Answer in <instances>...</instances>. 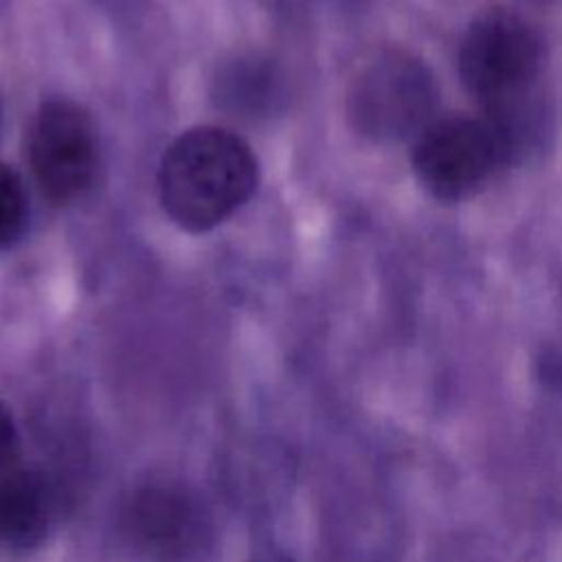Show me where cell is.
Here are the masks:
<instances>
[{"label":"cell","mask_w":562,"mask_h":562,"mask_svg":"<svg viewBox=\"0 0 562 562\" xmlns=\"http://www.w3.org/2000/svg\"><path fill=\"white\" fill-rule=\"evenodd\" d=\"M257 182L259 165L250 145L217 125L182 132L158 167L160 204L189 233L222 224L250 200Z\"/></svg>","instance_id":"obj_1"},{"label":"cell","mask_w":562,"mask_h":562,"mask_svg":"<svg viewBox=\"0 0 562 562\" xmlns=\"http://www.w3.org/2000/svg\"><path fill=\"white\" fill-rule=\"evenodd\" d=\"M544 61L540 33L520 13L509 9H487L465 29L457 68L463 88L485 108L509 138L518 140V108L531 90Z\"/></svg>","instance_id":"obj_2"},{"label":"cell","mask_w":562,"mask_h":562,"mask_svg":"<svg viewBox=\"0 0 562 562\" xmlns=\"http://www.w3.org/2000/svg\"><path fill=\"white\" fill-rule=\"evenodd\" d=\"M437 88L426 64L402 50L382 48L362 61L349 81L351 127L375 143L417 138L432 121Z\"/></svg>","instance_id":"obj_3"},{"label":"cell","mask_w":562,"mask_h":562,"mask_svg":"<svg viewBox=\"0 0 562 562\" xmlns=\"http://www.w3.org/2000/svg\"><path fill=\"white\" fill-rule=\"evenodd\" d=\"M512 149L490 116L454 114L432 119L417 134L411 165L432 198L454 202L485 184Z\"/></svg>","instance_id":"obj_4"},{"label":"cell","mask_w":562,"mask_h":562,"mask_svg":"<svg viewBox=\"0 0 562 562\" xmlns=\"http://www.w3.org/2000/svg\"><path fill=\"white\" fill-rule=\"evenodd\" d=\"M29 165L40 191L59 206L81 200L101 167L99 132L75 101L48 99L29 132Z\"/></svg>","instance_id":"obj_5"},{"label":"cell","mask_w":562,"mask_h":562,"mask_svg":"<svg viewBox=\"0 0 562 562\" xmlns=\"http://www.w3.org/2000/svg\"><path fill=\"white\" fill-rule=\"evenodd\" d=\"M123 531L154 560H182L200 549L209 522L200 501L173 485H145L123 505Z\"/></svg>","instance_id":"obj_6"},{"label":"cell","mask_w":562,"mask_h":562,"mask_svg":"<svg viewBox=\"0 0 562 562\" xmlns=\"http://www.w3.org/2000/svg\"><path fill=\"white\" fill-rule=\"evenodd\" d=\"M46 487L24 470L0 476V540L11 547L37 544L46 529Z\"/></svg>","instance_id":"obj_7"},{"label":"cell","mask_w":562,"mask_h":562,"mask_svg":"<svg viewBox=\"0 0 562 562\" xmlns=\"http://www.w3.org/2000/svg\"><path fill=\"white\" fill-rule=\"evenodd\" d=\"M215 83L220 105L244 116L272 110L281 97V79L274 66L255 57L235 59L220 72Z\"/></svg>","instance_id":"obj_8"},{"label":"cell","mask_w":562,"mask_h":562,"mask_svg":"<svg viewBox=\"0 0 562 562\" xmlns=\"http://www.w3.org/2000/svg\"><path fill=\"white\" fill-rule=\"evenodd\" d=\"M29 224V193L22 178L0 162V248L18 241Z\"/></svg>","instance_id":"obj_9"},{"label":"cell","mask_w":562,"mask_h":562,"mask_svg":"<svg viewBox=\"0 0 562 562\" xmlns=\"http://www.w3.org/2000/svg\"><path fill=\"white\" fill-rule=\"evenodd\" d=\"M18 452V432L4 406H0V472H4Z\"/></svg>","instance_id":"obj_10"},{"label":"cell","mask_w":562,"mask_h":562,"mask_svg":"<svg viewBox=\"0 0 562 562\" xmlns=\"http://www.w3.org/2000/svg\"><path fill=\"white\" fill-rule=\"evenodd\" d=\"M0 119H2V105H0Z\"/></svg>","instance_id":"obj_11"}]
</instances>
